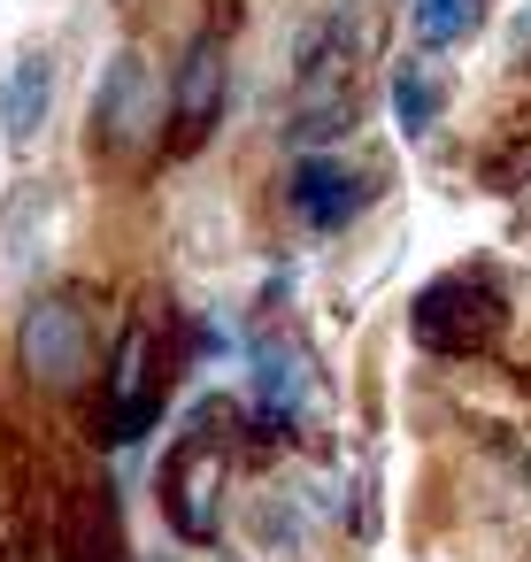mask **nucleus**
Wrapping results in <instances>:
<instances>
[{"label": "nucleus", "mask_w": 531, "mask_h": 562, "mask_svg": "<svg viewBox=\"0 0 531 562\" xmlns=\"http://www.w3.org/2000/svg\"><path fill=\"white\" fill-rule=\"evenodd\" d=\"M500 324H508L500 293H493L485 278H470V270H454V278L423 285V293H416V308H408V331H416L423 347H485Z\"/></svg>", "instance_id": "1"}, {"label": "nucleus", "mask_w": 531, "mask_h": 562, "mask_svg": "<svg viewBox=\"0 0 531 562\" xmlns=\"http://www.w3.org/2000/svg\"><path fill=\"white\" fill-rule=\"evenodd\" d=\"M285 201H293V216L308 232H339V224H354L377 201V170L347 162V155H301L293 178H285Z\"/></svg>", "instance_id": "2"}, {"label": "nucleus", "mask_w": 531, "mask_h": 562, "mask_svg": "<svg viewBox=\"0 0 531 562\" xmlns=\"http://www.w3.org/2000/svg\"><path fill=\"white\" fill-rule=\"evenodd\" d=\"M24 370L39 385H78L93 370V331H86V308L70 293H47L24 308Z\"/></svg>", "instance_id": "3"}, {"label": "nucleus", "mask_w": 531, "mask_h": 562, "mask_svg": "<svg viewBox=\"0 0 531 562\" xmlns=\"http://www.w3.org/2000/svg\"><path fill=\"white\" fill-rule=\"evenodd\" d=\"M162 516L178 524V539H216V516H224V454L201 431L178 439V454H162Z\"/></svg>", "instance_id": "4"}, {"label": "nucleus", "mask_w": 531, "mask_h": 562, "mask_svg": "<svg viewBox=\"0 0 531 562\" xmlns=\"http://www.w3.org/2000/svg\"><path fill=\"white\" fill-rule=\"evenodd\" d=\"M147 124H155V86H147V63L124 47L109 63V78L93 86V139L101 147H139Z\"/></svg>", "instance_id": "5"}, {"label": "nucleus", "mask_w": 531, "mask_h": 562, "mask_svg": "<svg viewBox=\"0 0 531 562\" xmlns=\"http://www.w3.org/2000/svg\"><path fill=\"white\" fill-rule=\"evenodd\" d=\"M308 401H316V362H308V347H301V339H270V347L255 355V416L278 431V424H301Z\"/></svg>", "instance_id": "6"}, {"label": "nucleus", "mask_w": 531, "mask_h": 562, "mask_svg": "<svg viewBox=\"0 0 531 562\" xmlns=\"http://www.w3.org/2000/svg\"><path fill=\"white\" fill-rule=\"evenodd\" d=\"M55 116V55L47 47H24L9 63V78H0V132H9V147H32Z\"/></svg>", "instance_id": "7"}, {"label": "nucleus", "mask_w": 531, "mask_h": 562, "mask_svg": "<svg viewBox=\"0 0 531 562\" xmlns=\"http://www.w3.org/2000/svg\"><path fill=\"white\" fill-rule=\"evenodd\" d=\"M224 109V47L216 40H193L185 70H178V139H201Z\"/></svg>", "instance_id": "8"}, {"label": "nucleus", "mask_w": 531, "mask_h": 562, "mask_svg": "<svg viewBox=\"0 0 531 562\" xmlns=\"http://www.w3.org/2000/svg\"><path fill=\"white\" fill-rule=\"evenodd\" d=\"M439 109H447V78H439V63H431V55L393 63V116H400V132L423 139V132L439 124Z\"/></svg>", "instance_id": "9"}, {"label": "nucleus", "mask_w": 531, "mask_h": 562, "mask_svg": "<svg viewBox=\"0 0 531 562\" xmlns=\"http://www.w3.org/2000/svg\"><path fill=\"white\" fill-rule=\"evenodd\" d=\"M477 16H485V0H408V24H416L423 47H454V40H470Z\"/></svg>", "instance_id": "10"}]
</instances>
